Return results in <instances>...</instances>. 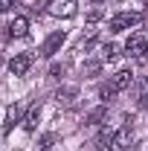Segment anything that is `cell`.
<instances>
[{
  "label": "cell",
  "mask_w": 148,
  "mask_h": 151,
  "mask_svg": "<svg viewBox=\"0 0 148 151\" xmlns=\"http://www.w3.org/2000/svg\"><path fill=\"white\" fill-rule=\"evenodd\" d=\"M139 20H142V15H137V12H119V15L111 18L108 29H111V32H125V29H131V26H137Z\"/></svg>",
  "instance_id": "obj_1"
},
{
  "label": "cell",
  "mask_w": 148,
  "mask_h": 151,
  "mask_svg": "<svg viewBox=\"0 0 148 151\" xmlns=\"http://www.w3.org/2000/svg\"><path fill=\"white\" fill-rule=\"evenodd\" d=\"M125 52L131 58H137V61H145L148 58V38L145 35H131L125 41Z\"/></svg>",
  "instance_id": "obj_2"
},
{
  "label": "cell",
  "mask_w": 148,
  "mask_h": 151,
  "mask_svg": "<svg viewBox=\"0 0 148 151\" xmlns=\"http://www.w3.org/2000/svg\"><path fill=\"white\" fill-rule=\"evenodd\" d=\"M47 12L50 15H55V18H75V0H52L50 6H47Z\"/></svg>",
  "instance_id": "obj_3"
},
{
  "label": "cell",
  "mask_w": 148,
  "mask_h": 151,
  "mask_svg": "<svg viewBox=\"0 0 148 151\" xmlns=\"http://www.w3.org/2000/svg\"><path fill=\"white\" fill-rule=\"evenodd\" d=\"M64 41H67V35H64L61 29L52 32V35H47V41L41 44V55H44V58H52L58 50H61V44H64Z\"/></svg>",
  "instance_id": "obj_4"
},
{
  "label": "cell",
  "mask_w": 148,
  "mask_h": 151,
  "mask_svg": "<svg viewBox=\"0 0 148 151\" xmlns=\"http://www.w3.org/2000/svg\"><path fill=\"white\" fill-rule=\"evenodd\" d=\"M128 145H131V128H128V125L119 128V131H113L108 148H111V151H128Z\"/></svg>",
  "instance_id": "obj_5"
},
{
  "label": "cell",
  "mask_w": 148,
  "mask_h": 151,
  "mask_svg": "<svg viewBox=\"0 0 148 151\" xmlns=\"http://www.w3.org/2000/svg\"><path fill=\"white\" fill-rule=\"evenodd\" d=\"M32 61H35V55H32V52H20V55H15L12 61H9V70H12L15 76H23L29 67H32Z\"/></svg>",
  "instance_id": "obj_6"
},
{
  "label": "cell",
  "mask_w": 148,
  "mask_h": 151,
  "mask_svg": "<svg viewBox=\"0 0 148 151\" xmlns=\"http://www.w3.org/2000/svg\"><path fill=\"white\" fill-rule=\"evenodd\" d=\"M108 84H111V87L116 90V93H122V90H128L131 84H134V73H131V70H119V73L113 76V78L108 81Z\"/></svg>",
  "instance_id": "obj_7"
},
{
  "label": "cell",
  "mask_w": 148,
  "mask_h": 151,
  "mask_svg": "<svg viewBox=\"0 0 148 151\" xmlns=\"http://www.w3.org/2000/svg\"><path fill=\"white\" fill-rule=\"evenodd\" d=\"M6 29H9V35H12V38H23L26 32H29V20H26V18H15Z\"/></svg>",
  "instance_id": "obj_8"
},
{
  "label": "cell",
  "mask_w": 148,
  "mask_h": 151,
  "mask_svg": "<svg viewBox=\"0 0 148 151\" xmlns=\"http://www.w3.org/2000/svg\"><path fill=\"white\" fill-rule=\"evenodd\" d=\"M38 116H41V102H35V105L29 108V113L23 116V128H26V131H35V125H38Z\"/></svg>",
  "instance_id": "obj_9"
},
{
  "label": "cell",
  "mask_w": 148,
  "mask_h": 151,
  "mask_svg": "<svg viewBox=\"0 0 148 151\" xmlns=\"http://www.w3.org/2000/svg\"><path fill=\"white\" fill-rule=\"evenodd\" d=\"M15 122H20V105H12V108H9V113H6V125H3V134L12 131Z\"/></svg>",
  "instance_id": "obj_10"
},
{
  "label": "cell",
  "mask_w": 148,
  "mask_h": 151,
  "mask_svg": "<svg viewBox=\"0 0 148 151\" xmlns=\"http://www.w3.org/2000/svg\"><path fill=\"white\" fill-rule=\"evenodd\" d=\"M105 116H108V108L102 105V108H96V111H90V113H87V125H99Z\"/></svg>",
  "instance_id": "obj_11"
},
{
  "label": "cell",
  "mask_w": 148,
  "mask_h": 151,
  "mask_svg": "<svg viewBox=\"0 0 148 151\" xmlns=\"http://www.w3.org/2000/svg\"><path fill=\"white\" fill-rule=\"evenodd\" d=\"M111 137H113V131L102 128V131H99V137H96V148H108V145H111Z\"/></svg>",
  "instance_id": "obj_12"
},
{
  "label": "cell",
  "mask_w": 148,
  "mask_h": 151,
  "mask_svg": "<svg viewBox=\"0 0 148 151\" xmlns=\"http://www.w3.org/2000/svg\"><path fill=\"white\" fill-rule=\"evenodd\" d=\"M99 70H102V64H99V61H87V64H84V67H81V73H87L93 78V76L99 73Z\"/></svg>",
  "instance_id": "obj_13"
},
{
  "label": "cell",
  "mask_w": 148,
  "mask_h": 151,
  "mask_svg": "<svg viewBox=\"0 0 148 151\" xmlns=\"http://www.w3.org/2000/svg\"><path fill=\"white\" fill-rule=\"evenodd\" d=\"M99 96H102V99H105V102H111L113 96H116V90H113L111 84H102V90H99Z\"/></svg>",
  "instance_id": "obj_14"
},
{
  "label": "cell",
  "mask_w": 148,
  "mask_h": 151,
  "mask_svg": "<svg viewBox=\"0 0 148 151\" xmlns=\"http://www.w3.org/2000/svg\"><path fill=\"white\" fill-rule=\"evenodd\" d=\"M102 58H108V61L116 58V47H113V44H105V47H102Z\"/></svg>",
  "instance_id": "obj_15"
},
{
  "label": "cell",
  "mask_w": 148,
  "mask_h": 151,
  "mask_svg": "<svg viewBox=\"0 0 148 151\" xmlns=\"http://www.w3.org/2000/svg\"><path fill=\"white\" fill-rule=\"evenodd\" d=\"M139 108H142V111H148V81L142 84V96H139Z\"/></svg>",
  "instance_id": "obj_16"
},
{
  "label": "cell",
  "mask_w": 148,
  "mask_h": 151,
  "mask_svg": "<svg viewBox=\"0 0 148 151\" xmlns=\"http://www.w3.org/2000/svg\"><path fill=\"white\" fill-rule=\"evenodd\" d=\"M15 9V0H0V12H12Z\"/></svg>",
  "instance_id": "obj_17"
},
{
  "label": "cell",
  "mask_w": 148,
  "mask_h": 151,
  "mask_svg": "<svg viewBox=\"0 0 148 151\" xmlns=\"http://www.w3.org/2000/svg\"><path fill=\"white\" fill-rule=\"evenodd\" d=\"M87 18H90V20H99V18H102V9H93V12L87 15Z\"/></svg>",
  "instance_id": "obj_18"
},
{
  "label": "cell",
  "mask_w": 148,
  "mask_h": 151,
  "mask_svg": "<svg viewBox=\"0 0 148 151\" xmlns=\"http://www.w3.org/2000/svg\"><path fill=\"white\" fill-rule=\"evenodd\" d=\"M142 20H145V26H148V12H145V15H142Z\"/></svg>",
  "instance_id": "obj_19"
},
{
  "label": "cell",
  "mask_w": 148,
  "mask_h": 151,
  "mask_svg": "<svg viewBox=\"0 0 148 151\" xmlns=\"http://www.w3.org/2000/svg\"><path fill=\"white\" fill-rule=\"evenodd\" d=\"M142 6H145V9H148V0H142Z\"/></svg>",
  "instance_id": "obj_20"
}]
</instances>
